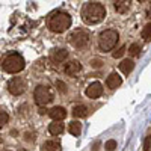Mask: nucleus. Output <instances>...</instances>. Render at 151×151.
<instances>
[{
  "mask_svg": "<svg viewBox=\"0 0 151 151\" xmlns=\"http://www.w3.org/2000/svg\"><path fill=\"white\" fill-rule=\"evenodd\" d=\"M124 53H125V47L122 45L119 50H116V52H113V58H116V59H118V58H121Z\"/></svg>",
  "mask_w": 151,
  "mask_h": 151,
  "instance_id": "25",
  "label": "nucleus"
},
{
  "mask_svg": "<svg viewBox=\"0 0 151 151\" xmlns=\"http://www.w3.org/2000/svg\"><path fill=\"white\" fill-rule=\"evenodd\" d=\"M68 41L76 48H83V47L88 45V42H89V35H88L85 30H82V29H77V30H74V32L70 33Z\"/></svg>",
  "mask_w": 151,
  "mask_h": 151,
  "instance_id": "6",
  "label": "nucleus"
},
{
  "mask_svg": "<svg viewBox=\"0 0 151 151\" xmlns=\"http://www.w3.org/2000/svg\"><path fill=\"white\" fill-rule=\"evenodd\" d=\"M101 94H103V86H101V83H98V82L91 83L89 86L86 88V95L89 98H98Z\"/></svg>",
  "mask_w": 151,
  "mask_h": 151,
  "instance_id": "8",
  "label": "nucleus"
},
{
  "mask_svg": "<svg viewBox=\"0 0 151 151\" xmlns=\"http://www.w3.org/2000/svg\"><path fill=\"white\" fill-rule=\"evenodd\" d=\"M80 132H82V124H80V122H77V121L70 122V133H71L73 136H79Z\"/></svg>",
  "mask_w": 151,
  "mask_h": 151,
  "instance_id": "18",
  "label": "nucleus"
},
{
  "mask_svg": "<svg viewBox=\"0 0 151 151\" xmlns=\"http://www.w3.org/2000/svg\"><path fill=\"white\" fill-rule=\"evenodd\" d=\"M104 148H106V151H115V148H116V142L113 141V139H110V141L106 142Z\"/></svg>",
  "mask_w": 151,
  "mask_h": 151,
  "instance_id": "22",
  "label": "nucleus"
},
{
  "mask_svg": "<svg viewBox=\"0 0 151 151\" xmlns=\"http://www.w3.org/2000/svg\"><path fill=\"white\" fill-rule=\"evenodd\" d=\"M144 150L145 151H150L151 150V136H147L145 141H144Z\"/></svg>",
  "mask_w": 151,
  "mask_h": 151,
  "instance_id": "24",
  "label": "nucleus"
},
{
  "mask_svg": "<svg viewBox=\"0 0 151 151\" xmlns=\"http://www.w3.org/2000/svg\"><path fill=\"white\" fill-rule=\"evenodd\" d=\"M142 38L144 40H151V23H148L142 29Z\"/></svg>",
  "mask_w": 151,
  "mask_h": 151,
  "instance_id": "19",
  "label": "nucleus"
},
{
  "mask_svg": "<svg viewBox=\"0 0 151 151\" xmlns=\"http://www.w3.org/2000/svg\"><path fill=\"white\" fill-rule=\"evenodd\" d=\"M147 17L151 20V6H150V9H148V12H147Z\"/></svg>",
  "mask_w": 151,
  "mask_h": 151,
  "instance_id": "27",
  "label": "nucleus"
},
{
  "mask_svg": "<svg viewBox=\"0 0 151 151\" xmlns=\"http://www.w3.org/2000/svg\"><path fill=\"white\" fill-rule=\"evenodd\" d=\"M2 68L9 74H17L24 68V59L18 53H11L2 60Z\"/></svg>",
  "mask_w": 151,
  "mask_h": 151,
  "instance_id": "3",
  "label": "nucleus"
},
{
  "mask_svg": "<svg viewBox=\"0 0 151 151\" xmlns=\"http://www.w3.org/2000/svg\"><path fill=\"white\" fill-rule=\"evenodd\" d=\"M133 68H134V62L130 60V59H125V60H122L121 64H119V70L124 74H130L133 71Z\"/></svg>",
  "mask_w": 151,
  "mask_h": 151,
  "instance_id": "14",
  "label": "nucleus"
},
{
  "mask_svg": "<svg viewBox=\"0 0 151 151\" xmlns=\"http://www.w3.org/2000/svg\"><path fill=\"white\" fill-rule=\"evenodd\" d=\"M71 26V17L67 12H56L48 20V29L55 33H62Z\"/></svg>",
  "mask_w": 151,
  "mask_h": 151,
  "instance_id": "2",
  "label": "nucleus"
},
{
  "mask_svg": "<svg viewBox=\"0 0 151 151\" xmlns=\"http://www.w3.org/2000/svg\"><path fill=\"white\" fill-rule=\"evenodd\" d=\"M48 115L53 118V121H62L67 116V110L64 107H60V106H56V107L48 110Z\"/></svg>",
  "mask_w": 151,
  "mask_h": 151,
  "instance_id": "9",
  "label": "nucleus"
},
{
  "mask_svg": "<svg viewBox=\"0 0 151 151\" xmlns=\"http://www.w3.org/2000/svg\"><path fill=\"white\" fill-rule=\"evenodd\" d=\"M73 115L77 116V118H85V116L88 115V107H86V106H82V104L76 106V107L73 109Z\"/></svg>",
  "mask_w": 151,
  "mask_h": 151,
  "instance_id": "16",
  "label": "nucleus"
},
{
  "mask_svg": "<svg viewBox=\"0 0 151 151\" xmlns=\"http://www.w3.org/2000/svg\"><path fill=\"white\" fill-rule=\"evenodd\" d=\"M8 119H9V116H8V113L3 110V109H0V129L3 127V125L8 122Z\"/></svg>",
  "mask_w": 151,
  "mask_h": 151,
  "instance_id": "20",
  "label": "nucleus"
},
{
  "mask_svg": "<svg viewBox=\"0 0 151 151\" xmlns=\"http://www.w3.org/2000/svg\"><path fill=\"white\" fill-rule=\"evenodd\" d=\"M91 65H92V67H95V68H98V67H101V62L95 59V60H91Z\"/></svg>",
  "mask_w": 151,
  "mask_h": 151,
  "instance_id": "26",
  "label": "nucleus"
},
{
  "mask_svg": "<svg viewBox=\"0 0 151 151\" xmlns=\"http://www.w3.org/2000/svg\"><path fill=\"white\" fill-rule=\"evenodd\" d=\"M129 8H130L129 0H118V2H115V9L119 12V14H125V12L129 11Z\"/></svg>",
  "mask_w": 151,
  "mask_h": 151,
  "instance_id": "15",
  "label": "nucleus"
},
{
  "mask_svg": "<svg viewBox=\"0 0 151 151\" xmlns=\"http://www.w3.org/2000/svg\"><path fill=\"white\" fill-rule=\"evenodd\" d=\"M48 132L52 134H55V136H58V134H60L62 132H64V124H62L60 121H53L48 125Z\"/></svg>",
  "mask_w": 151,
  "mask_h": 151,
  "instance_id": "13",
  "label": "nucleus"
},
{
  "mask_svg": "<svg viewBox=\"0 0 151 151\" xmlns=\"http://www.w3.org/2000/svg\"><path fill=\"white\" fill-rule=\"evenodd\" d=\"M106 15V9L101 3L97 2H89L86 3L82 9V17L88 24H97L100 23Z\"/></svg>",
  "mask_w": 151,
  "mask_h": 151,
  "instance_id": "1",
  "label": "nucleus"
},
{
  "mask_svg": "<svg viewBox=\"0 0 151 151\" xmlns=\"http://www.w3.org/2000/svg\"><path fill=\"white\" fill-rule=\"evenodd\" d=\"M8 91L12 95H21L26 91V82H24L21 77H14L11 79L8 83Z\"/></svg>",
  "mask_w": 151,
  "mask_h": 151,
  "instance_id": "7",
  "label": "nucleus"
},
{
  "mask_svg": "<svg viewBox=\"0 0 151 151\" xmlns=\"http://www.w3.org/2000/svg\"><path fill=\"white\" fill-rule=\"evenodd\" d=\"M33 97H35V103L38 104V106H45V104H48V103H52L53 101V92L50 91V88H47V86H38L36 89H35V92H33Z\"/></svg>",
  "mask_w": 151,
  "mask_h": 151,
  "instance_id": "5",
  "label": "nucleus"
},
{
  "mask_svg": "<svg viewBox=\"0 0 151 151\" xmlns=\"http://www.w3.org/2000/svg\"><path fill=\"white\" fill-rule=\"evenodd\" d=\"M80 70H82V65L79 64L77 60H71V62H68V64L65 65V68H64V71H65L68 76H76Z\"/></svg>",
  "mask_w": 151,
  "mask_h": 151,
  "instance_id": "11",
  "label": "nucleus"
},
{
  "mask_svg": "<svg viewBox=\"0 0 151 151\" xmlns=\"http://www.w3.org/2000/svg\"><path fill=\"white\" fill-rule=\"evenodd\" d=\"M119 40V35L116 30H112V29H107V30H103L98 36V45L103 52H109L113 47L116 45Z\"/></svg>",
  "mask_w": 151,
  "mask_h": 151,
  "instance_id": "4",
  "label": "nucleus"
},
{
  "mask_svg": "<svg viewBox=\"0 0 151 151\" xmlns=\"http://www.w3.org/2000/svg\"><path fill=\"white\" fill-rule=\"evenodd\" d=\"M50 58H52L53 62H64L68 58V52H67L65 48H56V50H53V52H52Z\"/></svg>",
  "mask_w": 151,
  "mask_h": 151,
  "instance_id": "10",
  "label": "nucleus"
},
{
  "mask_svg": "<svg viewBox=\"0 0 151 151\" xmlns=\"http://www.w3.org/2000/svg\"><path fill=\"white\" fill-rule=\"evenodd\" d=\"M42 151H60V145L55 141H47L42 145Z\"/></svg>",
  "mask_w": 151,
  "mask_h": 151,
  "instance_id": "17",
  "label": "nucleus"
},
{
  "mask_svg": "<svg viewBox=\"0 0 151 151\" xmlns=\"http://www.w3.org/2000/svg\"><path fill=\"white\" fill-rule=\"evenodd\" d=\"M141 53V45L139 44H132L130 45V55L132 56H139Z\"/></svg>",
  "mask_w": 151,
  "mask_h": 151,
  "instance_id": "21",
  "label": "nucleus"
},
{
  "mask_svg": "<svg viewBox=\"0 0 151 151\" xmlns=\"http://www.w3.org/2000/svg\"><path fill=\"white\" fill-rule=\"evenodd\" d=\"M121 77L116 74V73H112L109 77H107V80H106V83H107V88H110V89H116V88L121 85Z\"/></svg>",
  "mask_w": 151,
  "mask_h": 151,
  "instance_id": "12",
  "label": "nucleus"
},
{
  "mask_svg": "<svg viewBox=\"0 0 151 151\" xmlns=\"http://www.w3.org/2000/svg\"><path fill=\"white\" fill-rule=\"evenodd\" d=\"M56 88H58V89H59L62 94H65V92H67V85H65L64 82H60V80L56 82Z\"/></svg>",
  "mask_w": 151,
  "mask_h": 151,
  "instance_id": "23",
  "label": "nucleus"
}]
</instances>
